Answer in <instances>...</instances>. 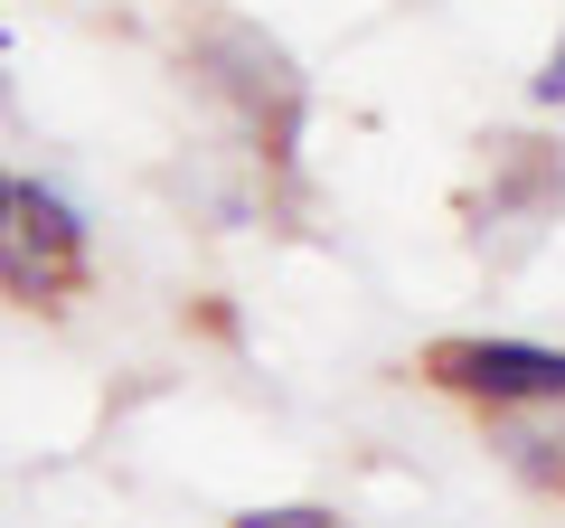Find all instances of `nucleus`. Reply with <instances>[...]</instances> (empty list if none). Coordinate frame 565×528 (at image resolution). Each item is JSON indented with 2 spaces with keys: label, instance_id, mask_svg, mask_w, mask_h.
<instances>
[{
  "label": "nucleus",
  "instance_id": "nucleus-6",
  "mask_svg": "<svg viewBox=\"0 0 565 528\" xmlns=\"http://www.w3.org/2000/svg\"><path fill=\"white\" fill-rule=\"evenodd\" d=\"M226 528H340L330 500H274V509H236Z\"/></svg>",
  "mask_w": 565,
  "mask_h": 528
},
{
  "label": "nucleus",
  "instance_id": "nucleus-7",
  "mask_svg": "<svg viewBox=\"0 0 565 528\" xmlns=\"http://www.w3.org/2000/svg\"><path fill=\"white\" fill-rule=\"evenodd\" d=\"M527 95H537V104H565V29H556V47H546V66L527 76Z\"/></svg>",
  "mask_w": 565,
  "mask_h": 528
},
{
  "label": "nucleus",
  "instance_id": "nucleus-10",
  "mask_svg": "<svg viewBox=\"0 0 565 528\" xmlns=\"http://www.w3.org/2000/svg\"><path fill=\"white\" fill-rule=\"evenodd\" d=\"M0 47H10V39H0Z\"/></svg>",
  "mask_w": 565,
  "mask_h": 528
},
{
  "label": "nucleus",
  "instance_id": "nucleus-8",
  "mask_svg": "<svg viewBox=\"0 0 565 528\" xmlns=\"http://www.w3.org/2000/svg\"><path fill=\"white\" fill-rule=\"evenodd\" d=\"M10 208H20V180H10V170H0V236H10Z\"/></svg>",
  "mask_w": 565,
  "mask_h": 528
},
{
  "label": "nucleus",
  "instance_id": "nucleus-9",
  "mask_svg": "<svg viewBox=\"0 0 565 528\" xmlns=\"http://www.w3.org/2000/svg\"><path fill=\"white\" fill-rule=\"evenodd\" d=\"M0 104H10V85H0Z\"/></svg>",
  "mask_w": 565,
  "mask_h": 528
},
{
  "label": "nucleus",
  "instance_id": "nucleus-2",
  "mask_svg": "<svg viewBox=\"0 0 565 528\" xmlns=\"http://www.w3.org/2000/svg\"><path fill=\"white\" fill-rule=\"evenodd\" d=\"M424 378L471 397V406L509 415V406H565V349L546 340H434Z\"/></svg>",
  "mask_w": 565,
  "mask_h": 528
},
{
  "label": "nucleus",
  "instance_id": "nucleus-5",
  "mask_svg": "<svg viewBox=\"0 0 565 528\" xmlns=\"http://www.w3.org/2000/svg\"><path fill=\"white\" fill-rule=\"evenodd\" d=\"M76 284V264H47V255H29L20 236H0V293H10V303H57V293Z\"/></svg>",
  "mask_w": 565,
  "mask_h": 528
},
{
  "label": "nucleus",
  "instance_id": "nucleus-4",
  "mask_svg": "<svg viewBox=\"0 0 565 528\" xmlns=\"http://www.w3.org/2000/svg\"><path fill=\"white\" fill-rule=\"evenodd\" d=\"M10 236H20L29 255H47V264H76V255H85V208H76V199H57L47 180H20Z\"/></svg>",
  "mask_w": 565,
  "mask_h": 528
},
{
  "label": "nucleus",
  "instance_id": "nucleus-3",
  "mask_svg": "<svg viewBox=\"0 0 565 528\" xmlns=\"http://www.w3.org/2000/svg\"><path fill=\"white\" fill-rule=\"evenodd\" d=\"M565 208V151L556 142H490V218H556Z\"/></svg>",
  "mask_w": 565,
  "mask_h": 528
},
{
  "label": "nucleus",
  "instance_id": "nucleus-1",
  "mask_svg": "<svg viewBox=\"0 0 565 528\" xmlns=\"http://www.w3.org/2000/svg\"><path fill=\"white\" fill-rule=\"evenodd\" d=\"M189 66L207 76V95L236 104V123L264 142V161H292V151H302L311 85H302V66H292V47H282L274 29L226 20V10H217V20L189 29Z\"/></svg>",
  "mask_w": 565,
  "mask_h": 528
}]
</instances>
